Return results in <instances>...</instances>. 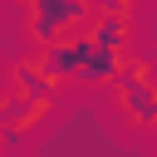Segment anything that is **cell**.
<instances>
[{
	"instance_id": "5b68a950",
	"label": "cell",
	"mask_w": 157,
	"mask_h": 157,
	"mask_svg": "<svg viewBox=\"0 0 157 157\" xmlns=\"http://www.w3.org/2000/svg\"><path fill=\"white\" fill-rule=\"evenodd\" d=\"M83 49H88V39H83V34H69V39H59V44H49V49H44L49 74H54L59 83L78 78V69H83Z\"/></svg>"
},
{
	"instance_id": "6da1fadb",
	"label": "cell",
	"mask_w": 157,
	"mask_h": 157,
	"mask_svg": "<svg viewBox=\"0 0 157 157\" xmlns=\"http://www.w3.org/2000/svg\"><path fill=\"white\" fill-rule=\"evenodd\" d=\"M59 78L49 74L44 54L29 49V54H15L10 59V74H5V93H20V98H59Z\"/></svg>"
},
{
	"instance_id": "3957f363",
	"label": "cell",
	"mask_w": 157,
	"mask_h": 157,
	"mask_svg": "<svg viewBox=\"0 0 157 157\" xmlns=\"http://www.w3.org/2000/svg\"><path fill=\"white\" fill-rule=\"evenodd\" d=\"M83 39H88V34H83ZM128 64H132V59H128L123 49L88 44V49H83V69H78V78H83V83H118V78L128 74Z\"/></svg>"
},
{
	"instance_id": "8992f818",
	"label": "cell",
	"mask_w": 157,
	"mask_h": 157,
	"mask_svg": "<svg viewBox=\"0 0 157 157\" xmlns=\"http://www.w3.org/2000/svg\"><path fill=\"white\" fill-rule=\"evenodd\" d=\"M29 5H39V0H10V10H29Z\"/></svg>"
},
{
	"instance_id": "52a82bcc",
	"label": "cell",
	"mask_w": 157,
	"mask_h": 157,
	"mask_svg": "<svg viewBox=\"0 0 157 157\" xmlns=\"http://www.w3.org/2000/svg\"><path fill=\"white\" fill-rule=\"evenodd\" d=\"M123 5H132V0H123Z\"/></svg>"
},
{
	"instance_id": "7a4b0ae2",
	"label": "cell",
	"mask_w": 157,
	"mask_h": 157,
	"mask_svg": "<svg viewBox=\"0 0 157 157\" xmlns=\"http://www.w3.org/2000/svg\"><path fill=\"white\" fill-rule=\"evenodd\" d=\"M49 113H54V98H20V93H5V113H0V123H5V142L15 147L25 132L44 128Z\"/></svg>"
},
{
	"instance_id": "277c9868",
	"label": "cell",
	"mask_w": 157,
	"mask_h": 157,
	"mask_svg": "<svg viewBox=\"0 0 157 157\" xmlns=\"http://www.w3.org/2000/svg\"><path fill=\"white\" fill-rule=\"evenodd\" d=\"M132 15H93L88 20V44H103V49H123L128 54V44H132Z\"/></svg>"
}]
</instances>
